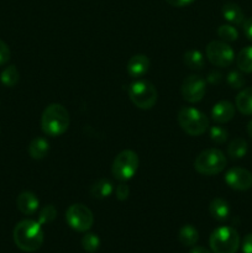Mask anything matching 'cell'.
Listing matches in <instances>:
<instances>
[{
	"label": "cell",
	"mask_w": 252,
	"mask_h": 253,
	"mask_svg": "<svg viewBox=\"0 0 252 253\" xmlns=\"http://www.w3.org/2000/svg\"><path fill=\"white\" fill-rule=\"evenodd\" d=\"M14 242L21 251L35 252L43 244V230L39 221L22 220L14 229Z\"/></svg>",
	"instance_id": "cell-1"
},
{
	"label": "cell",
	"mask_w": 252,
	"mask_h": 253,
	"mask_svg": "<svg viewBox=\"0 0 252 253\" xmlns=\"http://www.w3.org/2000/svg\"><path fill=\"white\" fill-rule=\"evenodd\" d=\"M69 126V113L61 104H51L41 116V128L47 136L57 137L63 135Z\"/></svg>",
	"instance_id": "cell-2"
},
{
	"label": "cell",
	"mask_w": 252,
	"mask_h": 253,
	"mask_svg": "<svg viewBox=\"0 0 252 253\" xmlns=\"http://www.w3.org/2000/svg\"><path fill=\"white\" fill-rule=\"evenodd\" d=\"M177 120L182 130L190 136H200L209 127V119L198 109L184 106L178 111Z\"/></svg>",
	"instance_id": "cell-3"
},
{
	"label": "cell",
	"mask_w": 252,
	"mask_h": 253,
	"mask_svg": "<svg viewBox=\"0 0 252 253\" xmlns=\"http://www.w3.org/2000/svg\"><path fill=\"white\" fill-rule=\"evenodd\" d=\"M227 165L224 152L217 148H208L199 153L194 161V168L203 175H215L221 173Z\"/></svg>",
	"instance_id": "cell-4"
},
{
	"label": "cell",
	"mask_w": 252,
	"mask_h": 253,
	"mask_svg": "<svg viewBox=\"0 0 252 253\" xmlns=\"http://www.w3.org/2000/svg\"><path fill=\"white\" fill-rule=\"evenodd\" d=\"M209 244L214 253H236L240 247V236L232 227L221 226L211 232Z\"/></svg>",
	"instance_id": "cell-5"
},
{
	"label": "cell",
	"mask_w": 252,
	"mask_h": 253,
	"mask_svg": "<svg viewBox=\"0 0 252 253\" xmlns=\"http://www.w3.org/2000/svg\"><path fill=\"white\" fill-rule=\"evenodd\" d=\"M128 98L135 106L142 110H148L157 103V90L151 82L140 79L133 82L128 88Z\"/></svg>",
	"instance_id": "cell-6"
},
{
	"label": "cell",
	"mask_w": 252,
	"mask_h": 253,
	"mask_svg": "<svg viewBox=\"0 0 252 253\" xmlns=\"http://www.w3.org/2000/svg\"><path fill=\"white\" fill-rule=\"evenodd\" d=\"M138 163L137 153L131 150H124L114 160L111 173L120 182H127L137 172Z\"/></svg>",
	"instance_id": "cell-7"
},
{
	"label": "cell",
	"mask_w": 252,
	"mask_h": 253,
	"mask_svg": "<svg viewBox=\"0 0 252 253\" xmlns=\"http://www.w3.org/2000/svg\"><path fill=\"white\" fill-rule=\"evenodd\" d=\"M66 221L71 229L78 232H86L93 226L94 216L89 208L83 204H73L67 209Z\"/></svg>",
	"instance_id": "cell-8"
},
{
	"label": "cell",
	"mask_w": 252,
	"mask_h": 253,
	"mask_svg": "<svg viewBox=\"0 0 252 253\" xmlns=\"http://www.w3.org/2000/svg\"><path fill=\"white\" fill-rule=\"evenodd\" d=\"M207 58L214 66L224 68L234 62L235 53L227 42L211 41L207 46Z\"/></svg>",
	"instance_id": "cell-9"
},
{
	"label": "cell",
	"mask_w": 252,
	"mask_h": 253,
	"mask_svg": "<svg viewBox=\"0 0 252 253\" xmlns=\"http://www.w3.org/2000/svg\"><path fill=\"white\" fill-rule=\"evenodd\" d=\"M207 93V83L198 74H190L182 84V96L188 103H198Z\"/></svg>",
	"instance_id": "cell-10"
},
{
	"label": "cell",
	"mask_w": 252,
	"mask_h": 253,
	"mask_svg": "<svg viewBox=\"0 0 252 253\" xmlns=\"http://www.w3.org/2000/svg\"><path fill=\"white\" fill-rule=\"evenodd\" d=\"M224 179L231 189L244 192L252 188V173L245 168H231L226 172Z\"/></svg>",
	"instance_id": "cell-11"
},
{
	"label": "cell",
	"mask_w": 252,
	"mask_h": 253,
	"mask_svg": "<svg viewBox=\"0 0 252 253\" xmlns=\"http://www.w3.org/2000/svg\"><path fill=\"white\" fill-rule=\"evenodd\" d=\"M148 69H150V59L145 54L132 56L128 59L127 66H126V71H127L128 76L136 79L145 76Z\"/></svg>",
	"instance_id": "cell-12"
},
{
	"label": "cell",
	"mask_w": 252,
	"mask_h": 253,
	"mask_svg": "<svg viewBox=\"0 0 252 253\" xmlns=\"http://www.w3.org/2000/svg\"><path fill=\"white\" fill-rule=\"evenodd\" d=\"M235 116V106L227 100L219 101L211 109V118L217 124H226Z\"/></svg>",
	"instance_id": "cell-13"
},
{
	"label": "cell",
	"mask_w": 252,
	"mask_h": 253,
	"mask_svg": "<svg viewBox=\"0 0 252 253\" xmlns=\"http://www.w3.org/2000/svg\"><path fill=\"white\" fill-rule=\"evenodd\" d=\"M17 209L24 215H34L40 207V200L34 193L22 192L16 199Z\"/></svg>",
	"instance_id": "cell-14"
},
{
	"label": "cell",
	"mask_w": 252,
	"mask_h": 253,
	"mask_svg": "<svg viewBox=\"0 0 252 253\" xmlns=\"http://www.w3.org/2000/svg\"><path fill=\"white\" fill-rule=\"evenodd\" d=\"M222 17L232 25H242L245 22V15L241 7L235 2H226L221 9Z\"/></svg>",
	"instance_id": "cell-15"
},
{
	"label": "cell",
	"mask_w": 252,
	"mask_h": 253,
	"mask_svg": "<svg viewBox=\"0 0 252 253\" xmlns=\"http://www.w3.org/2000/svg\"><path fill=\"white\" fill-rule=\"evenodd\" d=\"M230 211V204L222 198H215L209 205L210 215L217 221H225L229 217Z\"/></svg>",
	"instance_id": "cell-16"
},
{
	"label": "cell",
	"mask_w": 252,
	"mask_h": 253,
	"mask_svg": "<svg viewBox=\"0 0 252 253\" xmlns=\"http://www.w3.org/2000/svg\"><path fill=\"white\" fill-rule=\"evenodd\" d=\"M236 108L242 115L251 116L252 115V86L250 88H245L237 94L236 100Z\"/></svg>",
	"instance_id": "cell-17"
},
{
	"label": "cell",
	"mask_w": 252,
	"mask_h": 253,
	"mask_svg": "<svg viewBox=\"0 0 252 253\" xmlns=\"http://www.w3.org/2000/svg\"><path fill=\"white\" fill-rule=\"evenodd\" d=\"M49 152V143L43 137H36L30 142L29 155L34 160H42Z\"/></svg>",
	"instance_id": "cell-18"
},
{
	"label": "cell",
	"mask_w": 252,
	"mask_h": 253,
	"mask_svg": "<svg viewBox=\"0 0 252 253\" xmlns=\"http://www.w3.org/2000/svg\"><path fill=\"white\" fill-rule=\"evenodd\" d=\"M113 192V183L109 179H105V178L96 180L90 188V195L93 198H96V199H105V198L110 197Z\"/></svg>",
	"instance_id": "cell-19"
},
{
	"label": "cell",
	"mask_w": 252,
	"mask_h": 253,
	"mask_svg": "<svg viewBox=\"0 0 252 253\" xmlns=\"http://www.w3.org/2000/svg\"><path fill=\"white\" fill-rule=\"evenodd\" d=\"M178 239H179L180 244L184 245L187 247L194 246L199 240V232L192 225H184L182 229L179 230L178 234Z\"/></svg>",
	"instance_id": "cell-20"
},
{
	"label": "cell",
	"mask_w": 252,
	"mask_h": 253,
	"mask_svg": "<svg viewBox=\"0 0 252 253\" xmlns=\"http://www.w3.org/2000/svg\"><path fill=\"white\" fill-rule=\"evenodd\" d=\"M184 64L189 69H195V71H200L204 67V56L198 49H189L184 53L183 57Z\"/></svg>",
	"instance_id": "cell-21"
},
{
	"label": "cell",
	"mask_w": 252,
	"mask_h": 253,
	"mask_svg": "<svg viewBox=\"0 0 252 253\" xmlns=\"http://www.w3.org/2000/svg\"><path fill=\"white\" fill-rule=\"evenodd\" d=\"M237 68L244 73H252V46H247L236 57Z\"/></svg>",
	"instance_id": "cell-22"
},
{
	"label": "cell",
	"mask_w": 252,
	"mask_h": 253,
	"mask_svg": "<svg viewBox=\"0 0 252 253\" xmlns=\"http://www.w3.org/2000/svg\"><path fill=\"white\" fill-rule=\"evenodd\" d=\"M247 150H249V145L246 141L241 137H237L230 142L229 147H227V155L232 160H240L246 156Z\"/></svg>",
	"instance_id": "cell-23"
},
{
	"label": "cell",
	"mask_w": 252,
	"mask_h": 253,
	"mask_svg": "<svg viewBox=\"0 0 252 253\" xmlns=\"http://www.w3.org/2000/svg\"><path fill=\"white\" fill-rule=\"evenodd\" d=\"M19 77L20 74L16 67L9 66L1 72V74H0V81H1V83L4 84L5 86H7V88H12V86L16 85L17 82H19Z\"/></svg>",
	"instance_id": "cell-24"
},
{
	"label": "cell",
	"mask_w": 252,
	"mask_h": 253,
	"mask_svg": "<svg viewBox=\"0 0 252 253\" xmlns=\"http://www.w3.org/2000/svg\"><path fill=\"white\" fill-rule=\"evenodd\" d=\"M82 246L86 252L94 253L98 251L99 247H100V239H99L98 235L88 232L82 239Z\"/></svg>",
	"instance_id": "cell-25"
},
{
	"label": "cell",
	"mask_w": 252,
	"mask_h": 253,
	"mask_svg": "<svg viewBox=\"0 0 252 253\" xmlns=\"http://www.w3.org/2000/svg\"><path fill=\"white\" fill-rule=\"evenodd\" d=\"M217 35L224 42H234L239 37V31L232 25H221L217 29Z\"/></svg>",
	"instance_id": "cell-26"
},
{
	"label": "cell",
	"mask_w": 252,
	"mask_h": 253,
	"mask_svg": "<svg viewBox=\"0 0 252 253\" xmlns=\"http://www.w3.org/2000/svg\"><path fill=\"white\" fill-rule=\"evenodd\" d=\"M56 217H57V209L54 208V205L49 204V205H46V207L40 211L39 222L41 225L51 224Z\"/></svg>",
	"instance_id": "cell-27"
},
{
	"label": "cell",
	"mask_w": 252,
	"mask_h": 253,
	"mask_svg": "<svg viewBox=\"0 0 252 253\" xmlns=\"http://www.w3.org/2000/svg\"><path fill=\"white\" fill-rule=\"evenodd\" d=\"M229 137V132H227L226 128L221 127V126H212L210 128V138H211L212 142L215 143H225Z\"/></svg>",
	"instance_id": "cell-28"
},
{
	"label": "cell",
	"mask_w": 252,
	"mask_h": 253,
	"mask_svg": "<svg viewBox=\"0 0 252 253\" xmlns=\"http://www.w3.org/2000/svg\"><path fill=\"white\" fill-rule=\"evenodd\" d=\"M226 82L232 89H241L245 85V78L242 73L237 71H232L227 74Z\"/></svg>",
	"instance_id": "cell-29"
},
{
	"label": "cell",
	"mask_w": 252,
	"mask_h": 253,
	"mask_svg": "<svg viewBox=\"0 0 252 253\" xmlns=\"http://www.w3.org/2000/svg\"><path fill=\"white\" fill-rule=\"evenodd\" d=\"M10 57H11V52H10L9 46L0 40V67L5 66L10 61Z\"/></svg>",
	"instance_id": "cell-30"
},
{
	"label": "cell",
	"mask_w": 252,
	"mask_h": 253,
	"mask_svg": "<svg viewBox=\"0 0 252 253\" xmlns=\"http://www.w3.org/2000/svg\"><path fill=\"white\" fill-rule=\"evenodd\" d=\"M128 195H130V188H128L127 184L121 182L120 184L116 187V198H118L119 200H121V202H124V200L127 199Z\"/></svg>",
	"instance_id": "cell-31"
},
{
	"label": "cell",
	"mask_w": 252,
	"mask_h": 253,
	"mask_svg": "<svg viewBox=\"0 0 252 253\" xmlns=\"http://www.w3.org/2000/svg\"><path fill=\"white\" fill-rule=\"evenodd\" d=\"M242 252L252 253V234H249L242 240Z\"/></svg>",
	"instance_id": "cell-32"
},
{
	"label": "cell",
	"mask_w": 252,
	"mask_h": 253,
	"mask_svg": "<svg viewBox=\"0 0 252 253\" xmlns=\"http://www.w3.org/2000/svg\"><path fill=\"white\" fill-rule=\"evenodd\" d=\"M242 25H244V32L246 35V37L250 41H252V17L245 20V22Z\"/></svg>",
	"instance_id": "cell-33"
},
{
	"label": "cell",
	"mask_w": 252,
	"mask_h": 253,
	"mask_svg": "<svg viewBox=\"0 0 252 253\" xmlns=\"http://www.w3.org/2000/svg\"><path fill=\"white\" fill-rule=\"evenodd\" d=\"M166 1H167L169 5H172V6L183 7V6H187V5L192 4V2L195 1V0H166Z\"/></svg>",
	"instance_id": "cell-34"
},
{
	"label": "cell",
	"mask_w": 252,
	"mask_h": 253,
	"mask_svg": "<svg viewBox=\"0 0 252 253\" xmlns=\"http://www.w3.org/2000/svg\"><path fill=\"white\" fill-rule=\"evenodd\" d=\"M221 78V73H219V72H211V73L208 76V82H210L211 84H219Z\"/></svg>",
	"instance_id": "cell-35"
},
{
	"label": "cell",
	"mask_w": 252,
	"mask_h": 253,
	"mask_svg": "<svg viewBox=\"0 0 252 253\" xmlns=\"http://www.w3.org/2000/svg\"><path fill=\"white\" fill-rule=\"evenodd\" d=\"M189 253H211L209 251V250H207L205 247H202V246H195L194 249L190 250Z\"/></svg>",
	"instance_id": "cell-36"
},
{
	"label": "cell",
	"mask_w": 252,
	"mask_h": 253,
	"mask_svg": "<svg viewBox=\"0 0 252 253\" xmlns=\"http://www.w3.org/2000/svg\"><path fill=\"white\" fill-rule=\"evenodd\" d=\"M247 133H249V136L252 140V120L247 124Z\"/></svg>",
	"instance_id": "cell-37"
}]
</instances>
